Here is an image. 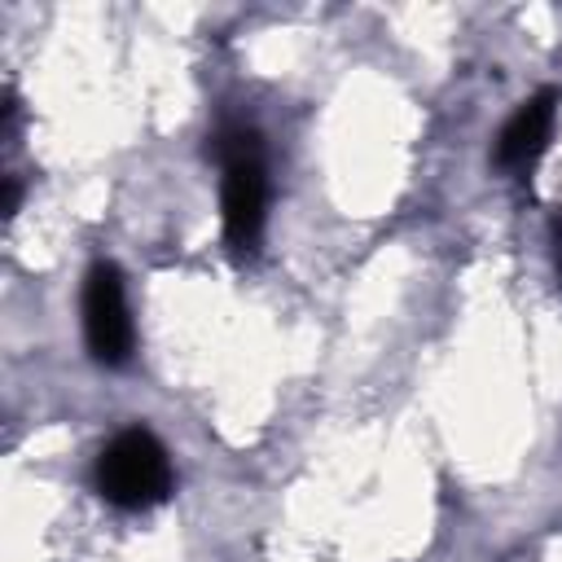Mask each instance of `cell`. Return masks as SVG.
Masks as SVG:
<instances>
[{
  "label": "cell",
  "instance_id": "1",
  "mask_svg": "<svg viewBox=\"0 0 562 562\" xmlns=\"http://www.w3.org/2000/svg\"><path fill=\"white\" fill-rule=\"evenodd\" d=\"M215 158L224 167V237L233 255H255L268 220V176L263 145L250 127H224L215 136Z\"/></svg>",
  "mask_w": 562,
  "mask_h": 562
},
{
  "label": "cell",
  "instance_id": "2",
  "mask_svg": "<svg viewBox=\"0 0 562 562\" xmlns=\"http://www.w3.org/2000/svg\"><path fill=\"white\" fill-rule=\"evenodd\" d=\"M97 492L119 509H149L171 492V457L145 426L119 430L97 457Z\"/></svg>",
  "mask_w": 562,
  "mask_h": 562
},
{
  "label": "cell",
  "instance_id": "3",
  "mask_svg": "<svg viewBox=\"0 0 562 562\" xmlns=\"http://www.w3.org/2000/svg\"><path fill=\"white\" fill-rule=\"evenodd\" d=\"M83 342H88L92 360L105 369H119L132 360L136 329H132V312H127V290H123L119 268L105 259H97L83 277Z\"/></svg>",
  "mask_w": 562,
  "mask_h": 562
},
{
  "label": "cell",
  "instance_id": "4",
  "mask_svg": "<svg viewBox=\"0 0 562 562\" xmlns=\"http://www.w3.org/2000/svg\"><path fill=\"white\" fill-rule=\"evenodd\" d=\"M553 119H558V92H536V97H527V101L509 114V123L501 127V136H496V167H505V171H527V167L544 154V145H549V136H553Z\"/></svg>",
  "mask_w": 562,
  "mask_h": 562
},
{
  "label": "cell",
  "instance_id": "5",
  "mask_svg": "<svg viewBox=\"0 0 562 562\" xmlns=\"http://www.w3.org/2000/svg\"><path fill=\"white\" fill-rule=\"evenodd\" d=\"M558 272H562V220H558Z\"/></svg>",
  "mask_w": 562,
  "mask_h": 562
}]
</instances>
